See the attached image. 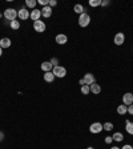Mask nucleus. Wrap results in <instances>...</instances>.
Instances as JSON below:
<instances>
[{
  "label": "nucleus",
  "instance_id": "1",
  "mask_svg": "<svg viewBox=\"0 0 133 149\" xmlns=\"http://www.w3.org/2000/svg\"><path fill=\"white\" fill-rule=\"evenodd\" d=\"M4 19L7 20V21H13V20H16V17H17V11H16L15 8H7L5 11H4Z\"/></svg>",
  "mask_w": 133,
  "mask_h": 149
},
{
  "label": "nucleus",
  "instance_id": "2",
  "mask_svg": "<svg viewBox=\"0 0 133 149\" xmlns=\"http://www.w3.org/2000/svg\"><path fill=\"white\" fill-rule=\"evenodd\" d=\"M89 23H91V16L88 15L87 12H84V13H81V15L79 16V25L80 27H88L89 25Z\"/></svg>",
  "mask_w": 133,
  "mask_h": 149
},
{
  "label": "nucleus",
  "instance_id": "3",
  "mask_svg": "<svg viewBox=\"0 0 133 149\" xmlns=\"http://www.w3.org/2000/svg\"><path fill=\"white\" fill-rule=\"evenodd\" d=\"M52 73L55 75V77H59V79H63V77L67 76V69L61 65H57V67H53Z\"/></svg>",
  "mask_w": 133,
  "mask_h": 149
},
{
  "label": "nucleus",
  "instance_id": "4",
  "mask_svg": "<svg viewBox=\"0 0 133 149\" xmlns=\"http://www.w3.org/2000/svg\"><path fill=\"white\" fill-rule=\"evenodd\" d=\"M104 130V128H103V124L101 122H93V124H91V126H89V132L91 133H93V134H99V133H101Z\"/></svg>",
  "mask_w": 133,
  "mask_h": 149
},
{
  "label": "nucleus",
  "instance_id": "5",
  "mask_svg": "<svg viewBox=\"0 0 133 149\" xmlns=\"http://www.w3.org/2000/svg\"><path fill=\"white\" fill-rule=\"evenodd\" d=\"M33 29L39 33H43V32H45L47 25L43 20H36V21H33Z\"/></svg>",
  "mask_w": 133,
  "mask_h": 149
},
{
  "label": "nucleus",
  "instance_id": "6",
  "mask_svg": "<svg viewBox=\"0 0 133 149\" xmlns=\"http://www.w3.org/2000/svg\"><path fill=\"white\" fill-rule=\"evenodd\" d=\"M122 104L126 105V107L132 105V104H133V93H130V92L124 93V96H122Z\"/></svg>",
  "mask_w": 133,
  "mask_h": 149
},
{
  "label": "nucleus",
  "instance_id": "7",
  "mask_svg": "<svg viewBox=\"0 0 133 149\" xmlns=\"http://www.w3.org/2000/svg\"><path fill=\"white\" fill-rule=\"evenodd\" d=\"M113 43L116 45H122L125 43V35L122 32H118V33L114 35V39H113Z\"/></svg>",
  "mask_w": 133,
  "mask_h": 149
},
{
  "label": "nucleus",
  "instance_id": "8",
  "mask_svg": "<svg viewBox=\"0 0 133 149\" xmlns=\"http://www.w3.org/2000/svg\"><path fill=\"white\" fill-rule=\"evenodd\" d=\"M83 79H84V81H85V85H92L96 83V77L93 73H85Z\"/></svg>",
  "mask_w": 133,
  "mask_h": 149
},
{
  "label": "nucleus",
  "instance_id": "9",
  "mask_svg": "<svg viewBox=\"0 0 133 149\" xmlns=\"http://www.w3.org/2000/svg\"><path fill=\"white\" fill-rule=\"evenodd\" d=\"M17 17H19L20 20L29 19V11H28L27 8H20L19 11H17Z\"/></svg>",
  "mask_w": 133,
  "mask_h": 149
},
{
  "label": "nucleus",
  "instance_id": "10",
  "mask_svg": "<svg viewBox=\"0 0 133 149\" xmlns=\"http://www.w3.org/2000/svg\"><path fill=\"white\" fill-rule=\"evenodd\" d=\"M55 40H56L57 44L64 45V44H67V43H68V36H67V35H64V33H59V35H56Z\"/></svg>",
  "mask_w": 133,
  "mask_h": 149
},
{
  "label": "nucleus",
  "instance_id": "11",
  "mask_svg": "<svg viewBox=\"0 0 133 149\" xmlns=\"http://www.w3.org/2000/svg\"><path fill=\"white\" fill-rule=\"evenodd\" d=\"M40 17H41V11H40V9L35 8V9L29 11V19H32L33 21H36V20H40Z\"/></svg>",
  "mask_w": 133,
  "mask_h": 149
},
{
  "label": "nucleus",
  "instance_id": "12",
  "mask_svg": "<svg viewBox=\"0 0 133 149\" xmlns=\"http://www.w3.org/2000/svg\"><path fill=\"white\" fill-rule=\"evenodd\" d=\"M40 11H41V16H43V17H45V19H47V17H51V16H52L53 9L49 7V5H47V7H43Z\"/></svg>",
  "mask_w": 133,
  "mask_h": 149
},
{
  "label": "nucleus",
  "instance_id": "13",
  "mask_svg": "<svg viewBox=\"0 0 133 149\" xmlns=\"http://www.w3.org/2000/svg\"><path fill=\"white\" fill-rule=\"evenodd\" d=\"M9 47H11V39H9V37L0 39V48L5 49V48H9Z\"/></svg>",
  "mask_w": 133,
  "mask_h": 149
},
{
  "label": "nucleus",
  "instance_id": "14",
  "mask_svg": "<svg viewBox=\"0 0 133 149\" xmlns=\"http://www.w3.org/2000/svg\"><path fill=\"white\" fill-rule=\"evenodd\" d=\"M52 69H53V65L51 64L49 61H44V63H41V71L44 73H45V72H51Z\"/></svg>",
  "mask_w": 133,
  "mask_h": 149
},
{
  "label": "nucleus",
  "instance_id": "15",
  "mask_svg": "<svg viewBox=\"0 0 133 149\" xmlns=\"http://www.w3.org/2000/svg\"><path fill=\"white\" fill-rule=\"evenodd\" d=\"M36 5H37V1L36 0H25V7L27 9H35L36 8Z\"/></svg>",
  "mask_w": 133,
  "mask_h": 149
},
{
  "label": "nucleus",
  "instance_id": "16",
  "mask_svg": "<svg viewBox=\"0 0 133 149\" xmlns=\"http://www.w3.org/2000/svg\"><path fill=\"white\" fill-rule=\"evenodd\" d=\"M89 88H91V92L93 93V95H99L100 92H101V87H100L97 83H95V84L89 85Z\"/></svg>",
  "mask_w": 133,
  "mask_h": 149
},
{
  "label": "nucleus",
  "instance_id": "17",
  "mask_svg": "<svg viewBox=\"0 0 133 149\" xmlns=\"http://www.w3.org/2000/svg\"><path fill=\"white\" fill-rule=\"evenodd\" d=\"M43 77H44V81H45V83H52V81L55 80V75L52 73V71H51V72H45Z\"/></svg>",
  "mask_w": 133,
  "mask_h": 149
},
{
  "label": "nucleus",
  "instance_id": "18",
  "mask_svg": "<svg viewBox=\"0 0 133 149\" xmlns=\"http://www.w3.org/2000/svg\"><path fill=\"white\" fill-rule=\"evenodd\" d=\"M117 113L118 115H121V116L126 115V113H128V107L124 105V104H120V105L117 107Z\"/></svg>",
  "mask_w": 133,
  "mask_h": 149
},
{
  "label": "nucleus",
  "instance_id": "19",
  "mask_svg": "<svg viewBox=\"0 0 133 149\" xmlns=\"http://www.w3.org/2000/svg\"><path fill=\"white\" fill-rule=\"evenodd\" d=\"M73 11L76 12L77 15H81V13H84V12H85V8H84V5L83 4H76V5H75V7H73Z\"/></svg>",
  "mask_w": 133,
  "mask_h": 149
},
{
  "label": "nucleus",
  "instance_id": "20",
  "mask_svg": "<svg viewBox=\"0 0 133 149\" xmlns=\"http://www.w3.org/2000/svg\"><path fill=\"white\" fill-rule=\"evenodd\" d=\"M125 130L130 134V136H133V122H130L129 120L125 121Z\"/></svg>",
  "mask_w": 133,
  "mask_h": 149
},
{
  "label": "nucleus",
  "instance_id": "21",
  "mask_svg": "<svg viewBox=\"0 0 133 149\" xmlns=\"http://www.w3.org/2000/svg\"><path fill=\"white\" fill-rule=\"evenodd\" d=\"M112 138H113V141L120 142V141H122V140H124V134L120 133V132H116V133H113Z\"/></svg>",
  "mask_w": 133,
  "mask_h": 149
},
{
  "label": "nucleus",
  "instance_id": "22",
  "mask_svg": "<svg viewBox=\"0 0 133 149\" xmlns=\"http://www.w3.org/2000/svg\"><path fill=\"white\" fill-rule=\"evenodd\" d=\"M9 27H11L13 31L19 29V28H20V21H17V20H13V21H11V23H9Z\"/></svg>",
  "mask_w": 133,
  "mask_h": 149
},
{
  "label": "nucleus",
  "instance_id": "23",
  "mask_svg": "<svg viewBox=\"0 0 133 149\" xmlns=\"http://www.w3.org/2000/svg\"><path fill=\"white\" fill-rule=\"evenodd\" d=\"M88 4L91 5V7H99V5H101V0H89L88 1Z\"/></svg>",
  "mask_w": 133,
  "mask_h": 149
},
{
  "label": "nucleus",
  "instance_id": "24",
  "mask_svg": "<svg viewBox=\"0 0 133 149\" xmlns=\"http://www.w3.org/2000/svg\"><path fill=\"white\" fill-rule=\"evenodd\" d=\"M103 128H104V130H108V132H109V130H113V124H112V122H105V124H103Z\"/></svg>",
  "mask_w": 133,
  "mask_h": 149
},
{
  "label": "nucleus",
  "instance_id": "25",
  "mask_svg": "<svg viewBox=\"0 0 133 149\" xmlns=\"http://www.w3.org/2000/svg\"><path fill=\"white\" fill-rule=\"evenodd\" d=\"M80 91H81L83 95H88V93H91V88H89V85H83Z\"/></svg>",
  "mask_w": 133,
  "mask_h": 149
},
{
  "label": "nucleus",
  "instance_id": "26",
  "mask_svg": "<svg viewBox=\"0 0 133 149\" xmlns=\"http://www.w3.org/2000/svg\"><path fill=\"white\" fill-rule=\"evenodd\" d=\"M49 63L53 65V67H57V65H59V59H57V57H52L49 60Z\"/></svg>",
  "mask_w": 133,
  "mask_h": 149
},
{
  "label": "nucleus",
  "instance_id": "27",
  "mask_svg": "<svg viewBox=\"0 0 133 149\" xmlns=\"http://www.w3.org/2000/svg\"><path fill=\"white\" fill-rule=\"evenodd\" d=\"M37 3L40 5H43V7H47V5H49V0H39Z\"/></svg>",
  "mask_w": 133,
  "mask_h": 149
},
{
  "label": "nucleus",
  "instance_id": "28",
  "mask_svg": "<svg viewBox=\"0 0 133 149\" xmlns=\"http://www.w3.org/2000/svg\"><path fill=\"white\" fill-rule=\"evenodd\" d=\"M112 141H113V138L110 137V136H106L105 137V144H112Z\"/></svg>",
  "mask_w": 133,
  "mask_h": 149
},
{
  "label": "nucleus",
  "instance_id": "29",
  "mask_svg": "<svg viewBox=\"0 0 133 149\" xmlns=\"http://www.w3.org/2000/svg\"><path fill=\"white\" fill-rule=\"evenodd\" d=\"M56 5H57V1H56V0H49V7H51V8L56 7Z\"/></svg>",
  "mask_w": 133,
  "mask_h": 149
},
{
  "label": "nucleus",
  "instance_id": "30",
  "mask_svg": "<svg viewBox=\"0 0 133 149\" xmlns=\"http://www.w3.org/2000/svg\"><path fill=\"white\" fill-rule=\"evenodd\" d=\"M109 4H110L109 0H101V5H103V7H106V5H109Z\"/></svg>",
  "mask_w": 133,
  "mask_h": 149
},
{
  "label": "nucleus",
  "instance_id": "31",
  "mask_svg": "<svg viewBox=\"0 0 133 149\" xmlns=\"http://www.w3.org/2000/svg\"><path fill=\"white\" fill-rule=\"evenodd\" d=\"M128 113H129V115H133V104L128 107Z\"/></svg>",
  "mask_w": 133,
  "mask_h": 149
},
{
  "label": "nucleus",
  "instance_id": "32",
  "mask_svg": "<svg viewBox=\"0 0 133 149\" xmlns=\"http://www.w3.org/2000/svg\"><path fill=\"white\" fill-rule=\"evenodd\" d=\"M121 149H133V146H132V145H130V144H125V145L122 146V148H121Z\"/></svg>",
  "mask_w": 133,
  "mask_h": 149
},
{
  "label": "nucleus",
  "instance_id": "33",
  "mask_svg": "<svg viewBox=\"0 0 133 149\" xmlns=\"http://www.w3.org/2000/svg\"><path fill=\"white\" fill-rule=\"evenodd\" d=\"M79 84L81 85V87H83V85H85V81H84V79H80V80H79Z\"/></svg>",
  "mask_w": 133,
  "mask_h": 149
},
{
  "label": "nucleus",
  "instance_id": "34",
  "mask_svg": "<svg viewBox=\"0 0 133 149\" xmlns=\"http://www.w3.org/2000/svg\"><path fill=\"white\" fill-rule=\"evenodd\" d=\"M3 140H4V133L0 130V141H3Z\"/></svg>",
  "mask_w": 133,
  "mask_h": 149
},
{
  "label": "nucleus",
  "instance_id": "35",
  "mask_svg": "<svg viewBox=\"0 0 133 149\" xmlns=\"http://www.w3.org/2000/svg\"><path fill=\"white\" fill-rule=\"evenodd\" d=\"M3 55V48H0V56Z\"/></svg>",
  "mask_w": 133,
  "mask_h": 149
},
{
  "label": "nucleus",
  "instance_id": "36",
  "mask_svg": "<svg viewBox=\"0 0 133 149\" xmlns=\"http://www.w3.org/2000/svg\"><path fill=\"white\" fill-rule=\"evenodd\" d=\"M110 149H120V148H118V146H112Z\"/></svg>",
  "mask_w": 133,
  "mask_h": 149
},
{
  "label": "nucleus",
  "instance_id": "37",
  "mask_svg": "<svg viewBox=\"0 0 133 149\" xmlns=\"http://www.w3.org/2000/svg\"><path fill=\"white\" fill-rule=\"evenodd\" d=\"M87 149H95V148H93V146H88Z\"/></svg>",
  "mask_w": 133,
  "mask_h": 149
}]
</instances>
